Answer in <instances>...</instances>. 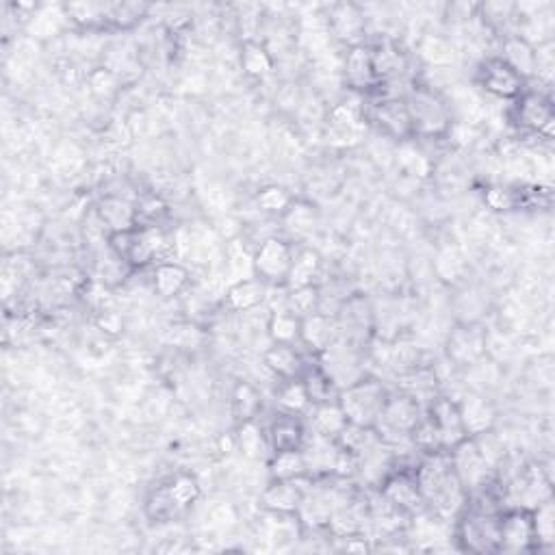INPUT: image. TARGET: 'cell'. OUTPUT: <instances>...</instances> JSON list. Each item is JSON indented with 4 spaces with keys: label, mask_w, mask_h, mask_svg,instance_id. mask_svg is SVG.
<instances>
[{
    "label": "cell",
    "mask_w": 555,
    "mask_h": 555,
    "mask_svg": "<svg viewBox=\"0 0 555 555\" xmlns=\"http://www.w3.org/2000/svg\"><path fill=\"white\" fill-rule=\"evenodd\" d=\"M280 224H282V230L289 235V241L291 239L306 241L317 232L321 224V213L317 209V204H313L311 200L295 198L293 204L289 206V211L280 217Z\"/></svg>",
    "instance_id": "cb8c5ba5"
},
{
    "label": "cell",
    "mask_w": 555,
    "mask_h": 555,
    "mask_svg": "<svg viewBox=\"0 0 555 555\" xmlns=\"http://www.w3.org/2000/svg\"><path fill=\"white\" fill-rule=\"evenodd\" d=\"M365 118L382 137L393 139L397 144L415 139L406 98H373L369 109H365Z\"/></svg>",
    "instance_id": "9c48e42d"
},
{
    "label": "cell",
    "mask_w": 555,
    "mask_h": 555,
    "mask_svg": "<svg viewBox=\"0 0 555 555\" xmlns=\"http://www.w3.org/2000/svg\"><path fill=\"white\" fill-rule=\"evenodd\" d=\"M415 467H399L397 464V467L386 475L382 484L376 488V493L389 503V506L408 514L410 519L425 512V503H423Z\"/></svg>",
    "instance_id": "ba28073f"
},
{
    "label": "cell",
    "mask_w": 555,
    "mask_h": 555,
    "mask_svg": "<svg viewBox=\"0 0 555 555\" xmlns=\"http://www.w3.org/2000/svg\"><path fill=\"white\" fill-rule=\"evenodd\" d=\"M306 438H308L306 423L298 415H285V412H278L267 428V443L271 451L302 449Z\"/></svg>",
    "instance_id": "7402d4cb"
},
{
    "label": "cell",
    "mask_w": 555,
    "mask_h": 555,
    "mask_svg": "<svg viewBox=\"0 0 555 555\" xmlns=\"http://www.w3.org/2000/svg\"><path fill=\"white\" fill-rule=\"evenodd\" d=\"M295 196L285 187V185H265L254 193V206L258 213H263L267 217L280 219L289 211V206L293 204Z\"/></svg>",
    "instance_id": "ab89813d"
},
{
    "label": "cell",
    "mask_w": 555,
    "mask_h": 555,
    "mask_svg": "<svg viewBox=\"0 0 555 555\" xmlns=\"http://www.w3.org/2000/svg\"><path fill=\"white\" fill-rule=\"evenodd\" d=\"M432 274L441 282H445V285L460 287L464 285V280H467L469 261L456 245H445V248L438 250L434 256Z\"/></svg>",
    "instance_id": "1f68e13d"
},
{
    "label": "cell",
    "mask_w": 555,
    "mask_h": 555,
    "mask_svg": "<svg viewBox=\"0 0 555 555\" xmlns=\"http://www.w3.org/2000/svg\"><path fill=\"white\" fill-rule=\"evenodd\" d=\"M302 382L306 386V393L311 397V404H324V402H334L339 397V389L332 384V380L326 376L324 371L317 367V363L313 367L304 369L302 373Z\"/></svg>",
    "instance_id": "f6af8a7d"
},
{
    "label": "cell",
    "mask_w": 555,
    "mask_h": 555,
    "mask_svg": "<svg viewBox=\"0 0 555 555\" xmlns=\"http://www.w3.org/2000/svg\"><path fill=\"white\" fill-rule=\"evenodd\" d=\"M235 445L241 451L243 458L248 460H261L269 447L267 443V430L263 425H258V419L243 421L235 425Z\"/></svg>",
    "instance_id": "74e56055"
},
{
    "label": "cell",
    "mask_w": 555,
    "mask_h": 555,
    "mask_svg": "<svg viewBox=\"0 0 555 555\" xmlns=\"http://www.w3.org/2000/svg\"><path fill=\"white\" fill-rule=\"evenodd\" d=\"M512 122L523 128L525 133L551 139L555 126V109L553 100L545 92L527 89L523 96L514 100L512 105Z\"/></svg>",
    "instance_id": "30bf717a"
},
{
    "label": "cell",
    "mask_w": 555,
    "mask_h": 555,
    "mask_svg": "<svg viewBox=\"0 0 555 555\" xmlns=\"http://www.w3.org/2000/svg\"><path fill=\"white\" fill-rule=\"evenodd\" d=\"M341 74H343V83L345 87L350 89L354 94H371L373 89L378 87V79H376V70H373V55H371V46L360 44V46H352L345 50L343 57V66H341Z\"/></svg>",
    "instance_id": "e0dca14e"
},
{
    "label": "cell",
    "mask_w": 555,
    "mask_h": 555,
    "mask_svg": "<svg viewBox=\"0 0 555 555\" xmlns=\"http://www.w3.org/2000/svg\"><path fill=\"white\" fill-rule=\"evenodd\" d=\"M324 271V256L317 248H306L295 250L291 271L287 278V289H298V287H308V285H319V276Z\"/></svg>",
    "instance_id": "4dcf8cb0"
},
{
    "label": "cell",
    "mask_w": 555,
    "mask_h": 555,
    "mask_svg": "<svg viewBox=\"0 0 555 555\" xmlns=\"http://www.w3.org/2000/svg\"><path fill=\"white\" fill-rule=\"evenodd\" d=\"M239 66L243 74L248 76L250 81H267L276 74V59L269 53V48L258 42H241L239 48Z\"/></svg>",
    "instance_id": "f1b7e54d"
},
{
    "label": "cell",
    "mask_w": 555,
    "mask_h": 555,
    "mask_svg": "<svg viewBox=\"0 0 555 555\" xmlns=\"http://www.w3.org/2000/svg\"><path fill=\"white\" fill-rule=\"evenodd\" d=\"M311 397L306 393V386L302 378L295 380H282L276 389V408L285 415H298L304 417L311 410Z\"/></svg>",
    "instance_id": "f35d334b"
},
{
    "label": "cell",
    "mask_w": 555,
    "mask_h": 555,
    "mask_svg": "<svg viewBox=\"0 0 555 555\" xmlns=\"http://www.w3.org/2000/svg\"><path fill=\"white\" fill-rule=\"evenodd\" d=\"M165 486H167V490H170V495L176 501V506L183 512L189 510L191 506H196V503L202 497L200 480L196 475L187 473V471H180V473L172 475L170 480L165 482Z\"/></svg>",
    "instance_id": "60d3db41"
},
{
    "label": "cell",
    "mask_w": 555,
    "mask_h": 555,
    "mask_svg": "<svg viewBox=\"0 0 555 555\" xmlns=\"http://www.w3.org/2000/svg\"><path fill=\"white\" fill-rule=\"evenodd\" d=\"M406 105L412 122V135L417 141L447 139L454 128V113L449 102L434 87L410 83Z\"/></svg>",
    "instance_id": "6da1fadb"
},
{
    "label": "cell",
    "mask_w": 555,
    "mask_h": 555,
    "mask_svg": "<svg viewBox=\"0 0 555 555\" xmlns=\"http://www.w3.org/2000/svg\"><path fill=\"white\" fill-rule=\"evenodd\" d=\"M152 291L161 300L180 298L191 285V271L187 265L170 261L152 267Z\"/></svg>",
    "instance_id": "d4e9b609"
},
{
    "label": "cell",
    "mask_w": 555,
    "mask_h": 555,
    "mask_svg": "<svg viewBox=\"0 0 555 555\" xmlns=\"http://www.w3.org/2000/svg\"><path fill=\"white\" fill-rule=\"evenodd\" d=\"M148 11H150V7L144 3L107 5V27L118 29V31H128V29L137 27V24L146 18Z\"/></svg>",
    "instance_id": "7dc6e473"
},
{
    "label": "cell",
    "mask_w": 555,
    "mask_h": 555,
    "mask_svg": "<svg viewBox=\"0 0 555 555\" xmlns=\"http://www.w3.org/2000/svg\"><path fill=\"white\" fill-rule=\"evenodd\" d=\"M454 308L458 313V324H482V315L488 311V300L484 291L477 287H464L454 302Z\"/></svg>",
    "instance_id": "ee69618b"
},
{
    "label": "cell",
    "mask_w": 555,
    "mask_h": 555,
    "mask_svg": "<svg viewBox=\"0 0 555 555\" xmlns=\"http://www.w3.org/2000/svg\"><path fill=\"white\" fill-rule=\"evenodd\" d=\"M425 415L432 419L436 425L438 434H441L443 449L449 451L454 449L458 443H462L467 434H464L462 421H460V410L456 397H449L445 393H438L430 399V404L425 406Z\"/></svg>",
    "instance_id": "ac0fdd59"
},
{
    "label": "cell",
    "mask_w": 555,
    "mask_h": 555,
    "mask_svg": "<svg viewBox=\"0 0 555 555\" xmlns=\"http://www.w3.org/2000/svg\"><path fill=\"white\" fill-rule=\"evenodd\" d=\"M269 287L261 278H241L226 289L224 306L230 313H252L267 302Z\"/></svg>",
    "instance_id": "603a6c76"
},
{
    "label": "cell",
    "mask_w": 555,
    "mask_h": 555,
    "mask_svg": "<svg viewBox=\"0 0 555 555\" xmlns=\"http://www.w3.org/2000/svg\"><path fill=\"white\" fill-rule=\"evenodd\" d=\"M66 18L79 29H107V5L102 3H70L63 5Z\"/></svg>",
    "instance_id": "b9f144b4"
},
{
    "label": "cell",
    "mask_w": 555,
    "mask_h": 555,
    "mask_svg": "<svg viewBox=\"0 0 555 555\" xmlns=\"http://www.w3.org/2000/svg\"><path fill=\"white\" fill-rule=\"evenodd\" d=\"M371 46L373 55V70H376L378 83H389L406 79L408 68H410V57L406 50L395 42L393 37H380L376 44Z\"/></svg>",
    "instance_id": "ffe728a7"
},
{
    "label": "cell",
    "mask_w": 555,
    "mask_h": 555,
    "mask_svg": "<svg viewBox=\"0 0 555 555\" xmlns=\"http://www.w3.org/2000/svg\"><path fill=\"white\" fill-rule=\"evenodd\" d=\"M144 512L152 523H170L178 514H183V510L176 506V501L172 499L170 490H167L165 484L150 490L144 503Z\"/></svg>",
    "instance_id": "7bdbcfd3"
},
{
    "label": "cell",
    "mask_w": 555,
    "mask_h": 555,
    "mask_svg": "<svg viewBox=\"0 0 555 555\" xmlns=\"http://www.w3.org/2000/svg\"><path fill=\"white\" fill-rule=\"evenodd\" d=\"M423 412H425V406L419 402V399L395 389L389 393V397H386V404L376 430L382 441L389 434H393V438H389L391 447H395L399 441L410 443V434L417 428Z\"/></svg>",
    "instance_id": "5b68a950"
},
{
    "label": "cell",
    "mask_w": 555,
    "mask_h": 555,
    "mask_svg": "<svg viewBox=\"0 0 555 555\" xmlns=\"http://www.w3.org/2000/svg\"><path fill=\"white\" fill-rule=\"evenodd\" d=\"M122 79L107 66H98L87 74V87L96 100H113L120 94Z\"/></svg>",
    "instance_id": "c3c4849f"
},
{
    "label": "cell",
    "mask_w": 555,
    "mask_h": 555,
    "mask_svg": "<svg viewBox=\"0 0 555 555\" xmlns=\"http://www.w3.org/2000/svg\"><path fill=\"white\" fill-rule=\"evenodd\" d=\"M499 514L501 512L464 506L454 521V540L458 549L480 555L499 553Z\"/></svg>",
    "instance_id": "3957f363"
},
{
    "label": "cell",
    "mask_w": 555,
    "mask_h": 555,
    "mask_svg": "<svg viewBox=\"0 0 555 555\" xmlns=\"http://www.w3.org/2000/svg\"><path fill=\"white\" fill-rule=\"evenodd\" d=\"M449 458L451 464H454L460 484L467 490V495L495 480V469L484 460L482 451L473 438H464L454 449H449Z\"/></svg>",
    "instance_id": "4fadbf2b"
},
{
    "label": "cell",
    "mask_w": 555,
    "mask_h": 555,
    "mask_svg": "<svg viewBox=\"0 0 555 555\" xmlns=\"http://www.w3.org/2000/svg\"><path fill=\"white\" fill-rule=\"evenodd\" d=\"M94 213L100 219L102 228L107 230V235H113V232H124V230H135L139 226L135 200L115 196V193H105V196H100L94 204Z\"/></svg>",
    "instance_id": "44dd1931"
},
{
    "label": "cell",
    "mask_w": 555,
    "mask_h": 555,
    "mask_svg": "<svg viewBox=\"0 0 555 555\" xmlns=\"http://www.w3.org/2000/svg\"><path fill=\"white\" fill-rule=\"evenodd\" d=\"M456 402H458L460 421L467 438H475L495 430L499 410L484 393L467 391L460 399H456Z\"/></svg>",
    "instance_id": "2e32d148"
},
{
    "label": "cell",
    "mask_w": 555,
    "mask_h": 555,
    "mask_svg": "<svg viewBox=\"0 0 555 555\" xmlns=\"http://www.w3.org/2000/svg\"><path fill=\"white\" fill-rule=\"evenodd\" d=\"M308 412H311L308 423H311L313 434L332 438V441H337L339 434L347 428V423H350L339 404V399H334V402L315 404Z\"/></svg>",
    "instance_id": "836d02e7"
},
{
    "label": "cell",
    "mask_w": 555,
    "mask_h": 555,
    "mask_svg": "<svg viewBox=\"0 0 555 555\" xmlns=\"http://www.w3.org/2000/svg\"><path fill=\"white\" fill-rule=\"evenodd\" d=\"M263 412V393L248 380H237L230 391V415L235 425L243 421H254Z\"/></svg>",
    "instance_id": "d6a6232c"
},
{
    "label": "cell",
    "mask_w": 555,
    "mask_h": 555,
    "mask_svg": "<svg viewBox=\"0 0 555 555\" xmlns=\"http://www.w3.org/2000/svg\"><path fill=\"white\" fill-rule=\"evenodd\" d=\"M475 83L499 100H516L527 92V81L499 57H486L475 70Z\"/></svg>",
    "instance_id": "7c38bea8"
},
{
    "label": "cell",
    "mask_w": 555,
    "mask_h": 555,
    "mask_svg": "<svg viewBox=\"0 0 555 555\" xmlns=\"http://www.w3.org/2000/svg\"><path fill=\"white\" fill-rule=\"evenodd\" d=\"M295 248L287 237L271 235L256 245L252 252L254 276L261 278L267 287H285Z\"/></svg>",
    "instance_id": "8992f818"
},
{
    "label": "cell",
    "mask_w": 555,
    "mask_h": 555,
    "mask_svg": "<svg viewBox=\"0 0 555 555\" xmlns=\"http://www.w3.org/2000/svg\"><path fill=\"white\" fill-rule=\"evenodd\" d=\"M538 551L532 510L503 508L499 514V553Z\"/></svg>",
    "instance_id": "5bb4252c"
},
{
    "label": "cell",
    "mask_w": 555,
    "mask_h": 555,
    "mask_svg": "<svg viewBox=\"0 0 555 555\" xmlns=\"http://www.w3.org/2000/svg\"><path fill=\"white\" fill-rule=\"evenodd\" d=\"M326 27L330 37L347 48L367 44L369 18L365 9L356 3H334L326 11Z\"/></svg>",
    "instance_id": "9a60e30c"
},
{
    "label": "cell",
    "mask_w": 555,
    "mask_h": 555,
    "mask_svg": "<svg viewBox=\"0 0 555 555\" xmlns=\"http://www.w3.org/2000/svg\"><path fill=\"white\" fill-rule=\"evenodd\" d=\"M315 363L321 371L326 373L339 391L347 389V386H352L360 378L369 376V371L365 367L367 365V347H360V345H354L343 339L330 345L326 352L315 356Z\"/></svg>",
    "instance_id": "277c9868"
},
{
    "label": "cell",
    "mask_w": 555,
    "mask_h": 555,
    "mask_svg": "<svg viewBox=\"0 0 555 555\" xmlns=\"http://www.w3.org/2000/svg\"><path fill=\"white\" fill-rule=\"evenodd\" d=\"M486 337L488 330L484 324H458L449 330L445 341V354L451 367L471 369L486 358Z\"/></svg>",
    "instance_id": "8fae6325"
},
{
    "label": "cell",
    "mask_w": 555,
    "mask_h": 555,
    "mask_svg": "<svg viewBox=\"0 0 555 555\" xmlns=\"http://www.w3.org/2000/svg\"><path fill=\"white\" fill-rule=\"evenodd\" d=\"M269 480H304L308 477L306 458L302 449L271 451L267 462Z\"/></svg>",
    "instance_id": "e575fe53"
},
{
    "label": "cell",
    "mask_w": 555,
    "mask_h": 555,
    "mask_svg": "<svg viewBox=\"0 0 555 555\" xmlns=\"http://www.w3.org/2000/svg\"><path fill=\"white\" fill-rule=\"evenodd\" d=\"M94 324L107 337H120L124 332V317L118 311H113V308H105V311L96 313Z\"/></svg>",
    "instance_id": "f907efd6"
},
{
    "label": "cell",
    "mask_w": 555,
    "mask_h": 555,
    "mask_svg": "<svg viewBox=\"0 0 555 555\" xmlns=\"http://www.w3.org/2000/svg\"><path fill=\"white\" fill-rule=\"evenodd\" d=\"M534 519V532H536V545L538 549H547L555 542V506L553 499L542 501L540 506L532 510Z\"/></svg>",
    "instance_id": "681fc988"
},
{
    "label": "cell",
    "mask_w": 555,
    "mask_h": 555,
    "mask_svg": "<svg viewBox=\"0 0 555 555\" xmlns=\"http://www.w3.org/2000/svg\"><path fill=\"white\" fill-rule=\"evenodd\" d=\"M334 319L339 326V339L369 347L373 334H376V308L365 295H347Z\"/></svg>",
    "instance_id": "52a82bcc"
},
{
    "label": "cell",
    "mask_w": 555,
    "mask_h": 555,
    "mask_svg": "<svg viewBox=\"0 0 555 555\" xmlns=\"http://www.w3.org/2000/svg\"><path fill=\"white\" fill-rule=\"evenodd\" d=\"M287 308L300 319L321 313V285L287 289Z\"/></svg>",
    "instance_id": "bcb514c9"
},
{
    "label": "cell",
    "mask_w": 555,
    "mask_h": 555,
    "mask_svg": "<svg viewBox=\"0 0 555 555\" xmlns=\"http://www.w3.org/2000/svg\"><path fill=\"white\" fill-rule=\"evenodd\" d=\"M389 393L391 391L386 389V384L369 373V376L360 378L352 386L339 391L337 399L345 412L347 421L352 425H360V428H376Z\"/></svg>",
    "instance_id": "7a4b0ae2"
},
{
    "label": "cell",
    "mask_w": 555,
    "mask_h": 555,
    "mask_svg": "<svg viewBox=\"0 0 555 555\" xmlns=\"http://www.w3.org/2000/svg\"><path fill=\"white\" fill-rule=\"evenodd\" d=\"M339 341V326L332 315L315 313L302 319V337L300 345H304L313 356L326 352L330 345Z\"/></svg>",
    "instance_id": "484cf974"
},
{
    "label": "cell",
    "mask_w": 555,
    "mask_h": 555,
    "mask_svg": "<svg viewBox=\"0 0 555 555\" xmlns=\"http://www.w3.org/2000/svg\"><path fill=\"white\" fill-rule=\"evenodd\" d=\"M263 365L271 376H276L280 382L302 378V373L306 369L304 356L298 347L282 345V343H271L267 347L263 354Z\"/></svg>",
    "instance_id": "4316f807"
},
{
    "label": "cell",
    "mask_w": 555,
    "mask_h": 555,
    "mask_svg": "<svg viewBox=\"0 0 555 555\" xmlns=\"http://www.w3.org/2000/svg\"><path fill=\"white\" fill-rule=\"evenodd\" d=\"M497 57L506 61L508 66L516 74H521L527 83L536 76V46L529 40H525V37L519 33L503 37L501 55Z\"/></svg>",
    "instance_id": "83f0119b"
},
{
    "label": "cell",
    "mask_w": 555,
    "mask_h": 555,
    "mask_svg": "<svg viewBox=\"0 0 555 555\" xmlns=\"http://www.w3.org/2000/svg\"><path fill=\"white\" fill-rule=\"evenodd\" d=\"M484 206L493 213H512L532 204V187L493 183L482 193Z\"/></svg>",
    "instance_id": "f546056e"
},
{
    "label": "cell",
    "mask_w": 555,
    "mask_h": 555,
    "mask_svg": "<svg viewBox=\"0 0 555 555\" xmlns=\"http://www.w3.org/2000/svg\"><path fill=\"white\" fill-rule=\"evenodd\" d=\"M417 50H419V57L428 63L430 68L447 70L456 63L454 44L438 33H425L417 44Z\"/></svg>",
    "instance_id": "8d00e7d4"
},
{
    "label": "cell",
    "mask_w": 555,
    "mask_h": 555,
    "mask_svg": "<svg viewBox=\"0 0 555 555\" xmlns=\"http://www.w3.org/2000/svg\"><path fill=\"white\" fill-rule=\"evenodd\" d=\"M304 480H269L258 497V508L276 516H295L306 493V486H302Z\"/></svg>",
    "instance_id": "d6986e66"
},
{
    "label": "cell",
    "mask_w": 555,
    "mask_h": 555,
    "mask_svg": "<svg viewBox=\"0 0 555 555\" xmlns=\"http://www.w3.org/2000/svg\"><path fill=\"white\" fill-rule=\"evenodd\" d=\"M265 330L271 343L298 345L302 337V319L293 315L289 308H274L267 317Z\"/></svg>",
    "instance_id": "d590c367"
}]
</instances>
